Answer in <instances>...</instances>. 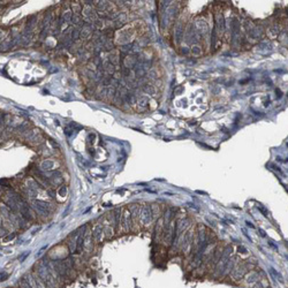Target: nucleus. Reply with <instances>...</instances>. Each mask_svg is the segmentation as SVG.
I'll list each match as a JSON object with an SVG mask.
<instances>
[{
  "mask_svg": "<svg viewBox=\"0 0 288 288\" xmlns=\"http://www.w3.org/2000/svg\"><path fill=\"white\" fill-rule=\"evenodd\" d=\"M37 273H38L39 279L42 280V282L44 284V286L47 288H57V282H55V279L53 278V275L51 274V272L49 271L46 265L44 264H40L37 269Z\"/></svg>",
  "mask_w": 288,
  "mask_h": 288,
  "instance_id": "1",
  "label": "nucleus"
},
{
  "mask_svg": "<svg viewBox=\"0 0 288 288\" xmlns=\"http://www.w3.org/2000/svg\"><path fill=\"white\" fill-rule=\"evenodd\" d=\"M103 234V227L102 225H96L95 226V228H93L92 231V236L97 240V241H99L100 240V235Z\"/></svg>",
  "mask_w": 288,
  "mask_h": 288,
  "instance_id": "2",
  "label": "nucleus"
},
{
  "mask_svg": "<svg viewBox=\"0 0 288 288\" xmlns=\"http://www.w3.org/2000/svg\"><path fill=\"white\" fill-rule=\"evenodd\" d=\"M0 122H1V118H0Z\"/></svg>",
  "mask_w": 288,
  "mask_h": 288,
  "instance_id": "4",
  "label": "nucleus"
},
{
  "mask_svg": "<svg viewBox=\"0 0 288 288\" xmlns=\"http://www.w3.org/2000/svg\"><path fill=\"white\" fill-rule=\"evenodd\" d=\"M52 166H53V161L46 160L42 164V168L43 170H50V168H52Z\"/></svg>",
  "mask_w": 288,
  "mask_h": 288,
  "instance_id": "3",
  "label": "nucleus"
}]
</instances>
